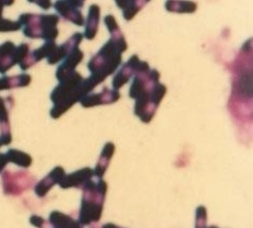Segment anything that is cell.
<instances>
[{
    "label": "cell",
    "instance_id": "cell-1",
    "mask_svg": "<svg viewBox=\"0 0 253 228\" xmlns=\"http://www.w3.org/2000/svg\"><path fill=\"white\" fill-rule=\"evenodd\" d=\"M160 73L150 69L149 65L141 61L129 89V97L135 100L134 113L145 123L155 117L157 109L167 93V87L159 82Z\"/></svg>",
    "mask_w": 253,
    "mask_h": 228
},
{
    "label": "cell",
    "instance_id": "cell-2",
    "mask_svg": "<svg viewBox=\"0 0 253 228\" xmlns=\"http://www.w3.org/2000/svg\"><path fill=\"white\" fill-rule=\"evenodd\" d=\"M104 22L111 35V38L93 56L88 63L90 77L95 86L102 83L109 76L112 75L122 63V54L128 48L126 41L123 35L115 18L108 15Z\"/></svg>",
    "mask_w": 253,
    "mask_h": 228
},
{
    "label": "cell",
    "instance_id": "cell-3",
    "mask_svg": "<svg viewBox=\"0 0 253 228\" xmlns=\"http://www.w3.org/2000/svg\"><path fill=\"white\" fill-rule=\"evenodd\" d=\"M92 91L86 79H83L76 71L73 72L59 82V84L52 92L50 99L53 103V107L50 110V117L55 120L59 118Z\"/></svg>",
    "mask_w": 253,
    "mask_h": 228
},
{
    "label": "cell",
    "instance_id": "cell-4",
    "mask_svg": "<svg viewBox=\"0 0 253 228\" xmlns=\"http://www.w3.org/2000/svg\"><path fill=\"white\" fill-rule=\"evenodd\" d=\"M79 222L81 225H88L100 220L104 209V202L107 193V183L102 179L94 182L92 180L84 188Z\"/></svg>",
    "mask_w": 253,
    "mask_h": 228
},
{
    "label": "cell",
    "instance_id": "cell-5",
    "mask_svg": "<svg viewBox=\"0 0 253 228\" xmlns=\"http://www.w3.org/2000/svg\"><path fill=\"white\" fill-rule=\"evenodd\" d=\"M59 18L54 14L51 15H35L22 14L18 18V22L24 25L23 33L27 38L32 39H43L46 41H54L59 35L57 24Z\"/></svg>",
    "mask_w": 253,
    "mask_h": 228
},
{
    "label": "cell",
    "instance_id": "cell-6",
    "mask_svg": "<svg viewBox=\"0 0 253 228\" xmlns=\"http://www.w3.org/2000/svg\"><path fill=\"white\" fill-rule=\"evenodd\" d=\"M84 1H57L54 5L56 12L65 19L70 21L78 26L84 25V19L81 12Z\"/></svg>",
    "mask_w": 253,
    "mask_h": 228
},
{
    "label": "cell",
    "instance_id": "cell-7",
    "mask_svg": "<svg viewBox=\"0 0 253 228\" xmlns=\"http://www.w3.org/2000/svg\"><path fill=\"white\" fill-rule=\"evenodd\" d=\"M120 98V94L118 91L109 90L107 88H104L101 93L87 94L81 99L79 102L83 107L89 108L96 106L114 103Z\"/></svg>",
    "mask_w": 253,
    "mask_h": 228
},
{
    "label": "cell",
    "instance_id": "cell-8",
    "mask_svg": "<svg viewBox=\"0 0 253 228\" xmlns=\"http://www.w3.org/2000/svg\"><path fill=\"white\" fill-rule=\"evenodd\" d=\"M84 58V53L79 47L75 48L69 52L63 63L58 67L56 71V79L61 82L68 76L76 72V68Z\"/></svg>",
    "mask_w": 253,
    "mask_h": 228
},
{
    "label": "cell",
    "instance_id": "cell-9",
    "mask_svg": "<svg viewBox=\"0 0 253 228\" xmlns=\"http://www.w3.org/2000/svg\"><path fill=\"white\" fill-rule=\"evenodd\" d=\"M21 63L17 46L11 41L0 45V73L5 74L12 66Z\"/></svg>",
    "mask_w": 253,
    "mask_h": 228
},
{
    "label": "cell",
    "instance_id": "cell-10",
    "mask_svg": "<svg viewBox=\"0 0 253 228\" xmlns=\"http://www.w3.org/2000/svg\"><path fill=\"white\" fill-rule=\"evenodd\" d=\"M94 175L93 170L89 168H83L69 175H65L59 182V185L63 188H84L87 182L92 180Z\"/></svg>",
    "mask_w": 253,
    "mask_h": 228
},
{
    "label": "cell",
    "instance_id": "cell-11",
    "mask_svg": "<svg viewBox=\"0 0 253 228\" xmlns=\"http://www.w3.org/2000/svg\"><path fill=\"white\" fill-rule=\"evenodd\" d=\"M140 59L137 55H133L130 58L129 60L123 66L120 72L116 75L113 79V87L114 90L118 91L121 89L124 85L126 84L132 75H135L138 65L140 63Z\"/></svg>",
    "mask_w": 253,
    "mask_h": 228
},
{
    "label": "cell",
    "instance_id": "cell-12",
    "mask_svg": "<svg viewBox=\"0 0 253 228\" xmlns=\"http://www.w3.org/2000/svg\"><path fill=\"white\" fill-rule=\"evenodd\" d=\"M56 46L57 45L55 41H46L43 46L34 50L31 54H28L22 63H20V67L22 70H27L43 58H47L54 50Z\"/></svg>",
    "mask_w": 253,
    "mask_h": 228
},
{
    "label": "cell",
    "instance_id": "cell-13",
    "mask_svg": "<svg viewBox=\"0 0 253 228\" xmlns=\"http://www.w3.org/2000/svg\"><path fill=\"white\" fill-rule=\"evenodd\" d=\"M64 170L60 167L54 168L50 174H48L43 181L37 185L36 193L39 196H43L55 183L60 182L64 178Z\"/></svg>",
    "mask_w": 253,
    "mask_h": 228
},
{
    "label": "cell",
    "instance_id": "cell-14",
    "mask_svg": "<svg viewBox=\"0 0 253 228\" xmlns=\"http://www.w3.org/2000/svg\"><path fill=\"white\" fill-rule=\"evenodd\" d=\"M0 141L2 145L12 142V134L10 130L8 112L5 107V100L0 97Z\"/></svg>",
    "mask_w": 253,
    "mask_h": 228
},
{
    "label": "cell",
    "instance_id": "cell-15",
    "mask_svg": "<svg viewBox=\"0 0 253 228\" xmlns=\"http://www.w3.org/2000/svg\"><path fill=\"white\" fill-rule=\"evenodd\" d=\"M115 145L112 142H107L103 148L98 163L96 166V169L94 171V175L97 179H102L103 176L105 174L110 164V160L115 152Z\"/></svg>",
    "mask_w": 253,
    "mask_h": 228
},
{
    "label": "cell",
    "instance_id": "cell-16",
    "mask_svg": "<svg viewBox=\"0 0 253 228\" xmlns=\"http://www.w3.org/2000/svg\"><path fill=\"white\" fill-rule=\"evenodd\" d=\"M100 20V7L97 5H90L86 21L84 37L86 39L93 40L97 35Z\"/></svg>",
    "mask_w": 253,
    "mask_h": 228
},
{
    "label": "cell",
    "instance_id": "cell-17",
    "mask_svg": "<svg viewBox=\"0 0 253 228\" xmlns=\"http://www.w3.org/2000/svg\"><path fill=\"white\" fill-rule=\"evenodd\" d=\"M149 1L117 0L116 3L123 10V15L126 21H131Z\"/></svg>",
    "mask_w": 253,
    "mask_h": 228
},
{
    "label": "cell",
    "instance_id": "cell-18",
    "mask_svg": "<svg viewBox=\"0 0 253 228\" xmlns=\"http://www.w3.org/2000/svg\"><path fill=\"white\" fill-rule=\"evenodd\" d=\"M32 82V77L28 74L15 76H3L0 79V91L9 90L14 88L26 87Z\"/></svg>",
    "mask_w": 253,
    "mask_h": 228
},
{
    "label": "cell",
    "instance_id": "cell-19",
    "mask_svg": "<svg viewBox=\"0 0 253 228\" xmlns=\"http://www.w3.org/2000/svg\"><path fill=\"white\" fill-rule=\"evenodd\" d=\"M50 223L51 228H82L80 222L57 212H53L50 215Z\"/></svg>",
    "mask_w": 253,
    "mask_h": 228
},
{
    "label": "cell",
    "instance_id": "cell-20",
    "mask_svg": "<svg viewBox=\"0 0 253 228\" xmlns=\"http://www.w3.org/2000/svg\"><path fill=\"white\" fill-rule=\"evenodd\" d=\"M165 8L170 12L193 13L197 9V5L188 1H168L165 3Z\"/></svg>",
    "mask_w": 253,
    "mask_h": 228
},
{
    "label": "cell",
    "instance_id": "cell-21",
    "mask_svg": "<svg viewBox=\"0 0 253 228\" xmlns=\"http://www.w3.org/2000/svg\"><path fill=\"white\" fill-rule=\"evenodd\" d=\"M9 162L14 163L22 168H28L32 163V157L29 154L16 149H9L6 153Z\"/></svg>",
    "mask_w": 253,
    "mask_h": 228
},
{
    "label": "cell",
    "instance_id": "cell-22",
    "mask_svg": "<svg viewBox=\"0 0 253 228\" xmlns=\"http://www.w3.org/2000/svg\"><path fill=\"white\" fill-rule=\"evenodd\" d=\"M22 28V25L18 22L0 18V32H17Z\"/></svg>",
    "mask_w": 253,
    "mask_h": 228
},
{
    "label": "cell",
    "instance_id": "cell-23",
    "mask_svg": "<svg viewBox=\"0 0 253 228\" xmlns=\"http://www.w3.org/2000/svg\"><path fill=\"white\" fill-rule=\"evenodd\" d=\"M207 210L204 206L198 207L196 209V228H207Z\"/></svg>",
    "mask_w": 253,
    "mask_h": 228
},
{
    "label": "cell",
    "instance_id": "cell-24",
    "mask_svg": "<svg viewBox=\"0 0 253 228\" xmlns=\"http://www.w3.org/2000/svg\"><path fill=\"white\" fill-rule=\"evenodd\" d=\"M8 162L9 161L7 158L6 154H0V173L2 172Z\"/></svg>",
    "mask_w": 253,
    "mask_h": 228
},
{
    "label": "cell",
    "instance_id": "cell-25",
    "mask_svg": "<svg viewBox=\"0 0 253 228\" xmlns=\"http://www.w3.org/2000/svg\"><path fill=\"white\" fill-rule=\"evenodd\" d=\"M32 2H36L38 5L43 8L44 10H47L51 6V2L50 1H31Z\"/></svg>",
    "mask_w": 253,
    "mask_h": 228
},
{
    "label": "cell",
    "instance_id": "cell-26",
    "mask_svg": "<svg viewBox=\"0 0 253 228\" xmlns=\"http://www.w3.org/2000/svg\"><path fill=\"white\" fill-rule=\"evenodd\" d=\"M13 1H0V18H2V11L5 5H11L13 4Z\"/></svg>",
    "mask_w": 253,
    "mask_h": 228
},
{
    "label": "cell",
    "instance_id": "cell-27",
    "mask_svg": "<svg viewBox=\"0 0 253 228\" xmlns=\"http://www.w3.org/2000/svg\"><path fill=\"white\" fill-rule=\"evenodd\" d=\"M103 228H122L120 227L117 226V225H114L112 223H108L107 225H104Z\"/></svg>",
    "mask_w": 253,
    "mask_h": 228
},
{
    "label": "cell",
    "instance_id": "cell-28",
    "mask_svg": "<svg viewBox=\"0 0 253 228\" xmlns=\"http://www.w3.org/2000/svg\"><path fill=\"white\" fill-rule=\"evenodd\" d=\"M217 228V227H215V226H211V227H210V228Z\"/></svg>",
    "mask_w": 253,
    "mask_h": 228
},
{
    "label": "cell",
    "instance_id": "cell-29",
    "mask_svg": "<svg viewBox=\"0 0 253 228\" xmlns=\"http://www.w3.org/2000/svg\"><path fill=\"white\" fill-rule=\"evenodd\" d=\"M2 142H1V141H0V147L2 146Z\"/></svg>",
    "mask_w": 253,
    "mask_h": 228
}]
</instances>
